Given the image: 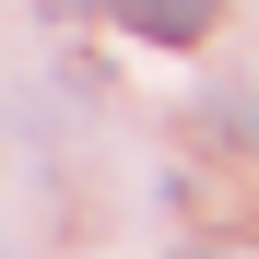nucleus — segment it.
<instances>
[{
	"label": "nucleus",
	"instance_id": "1",
	"mask_svg": "<svg viewBox=\"0 0 259 259\" xmlns=\"http://www.w3.org/2000/svg\"><path fill=\"white\" fill-rule=\"evenodd\" d=\"M212 12H224V0H118V24H130V35H153V48H200Z\"/></svg>",
	"mask_w": 259,
	"mask_h": 259
}]
</instances>
